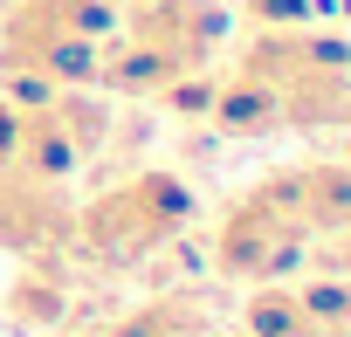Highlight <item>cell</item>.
Returning <instances> with one entry per match:
<instances>
[{
    "mask_svg": "<svg viewBox=\"0 0 351 337\" xmlns=\"http://www.w3.org/2000/svg\"><path fill=\"white\" fill-rule=\"evenodd\" d=\"M221 8L214 0H131L117 14L110 42H104V62H97V83L117 90V97H165L180 90L186 76L207 69L214 42H221Z\"/></svg>",
    "mask_w": 351,
    "mask_h": 337,
    "instance_id": "6da1fadb",
    "label": "cell"
},
{
    "mask_svg": "<svg viewBox=\"0 0 351 337\" xmlns=\"http://www.w3.org/2000/svg\"><path fill=\"white\" fill-rule=\"evenodd\" d=\"M76 227V207L62 193V179L21 173V165H0V255H62Z\"/></svg>",
    "mask_w": 351,
    "mask_h": 337,
    "instance_id": "5b68a950",
    "label": "cell"
},
{
    "mask_svg": "<svg viewBox=\"0 0 351 337\" xmlns=\"http://www.w3.org/2000/svg\"><path fill=\"white\" fill-rule=\"evenodd\" d=\"M62 310H69V282H62L56 255L21 262V275H14V289H8V323H21V330H49V323H62Z\"/></svg>",
    "mask_w": 351,
    "mask_h": 337,
    "instance_id": "52a82bcc",
    "label": "cell"
},
{
    "mask_svg": "<svg viewBox=\"0 0 351 337\" xmlns=\"http://www.w3.org/2000/svg\"><path fill=\"white\" fill-rule=\"evenodd\" d=\"M241 337H310L296 282H255L241 303Z\"/></svg>",
    "mask_w": 351,
    "mask_h": 337,
    "instance_id": "ba28073f",
    "label": "cell"
},
{
    "mask_svg": "<svg viewBox=\"0 0 351 337\" xmlns=\"http://www.w3.org/2000/svg\"><path fill=\"white\" fill-rule=\"evenodd\" d=\"M269 97L282 131H337L351 124V49L310 28H262L241 62Z\"/></svg>",
    "mask_w": 351,
    "mask_h": 337,
    "instance_id": "277c9868",
    "label": "cell"
},
{
    "mask_svg": "<svg viewBox=\"0 0 351 337\" xmlns=\"http://www.w3.org/2000/svg\"><path fill=\"white\" fill-rule=\"evenodd\" d=\"M317 214H310V165H276L269 179L234 193L214 227V269L234 282H289L310 262Z\"/></svg>",
    "mask_w": 351,
    "mask_h": 337,
    "instance_id": "7a4b0ae2",
    "label": "cell"
},
{
    "mask_svg": "<svg viewBox=\"0 0 351 337\" xmlns=\"http://www.w3.org/2000/svg\"><path fill=\"white\" fill-rule=\"evenodd\" d=\"M317 8H324V0H248V14L262 28H310Z\"/></svg>",
    "mask_w": 351,
    "mask_h": 337,
    "instance_id": "30bf717a",
    "label": "cell"
},
{
    "mask_svg": "<svg viewBox=\"0 0 351 337\" xmlns=\"http://www.w3.org/2000/svg\"><path fill=\"white\" fill-rule=\"evenodd\" d=\"M186 227H193V186L180 173H131L76 207L69 248H83L104 269H131V262L158 255L165 241H180Z\"/></svg>",
    "mask_w": 351,
    "mask_h": 337,
    "instance_id": "3957f363",
    "label": "cell"
},
{
    "mask_svg": "<svg viewBox=\"0 0 351 337\" xmlns=\"http://www.w3.org/2000/svg\"><path fill=\"white\" fill-rule=\"evenodd\" d=\"M207 117H214V131H221V138H248V145L282 131V117H276V97H269V90H262L248 69H234V76H228L214 97H207Z\"/></svg>",
    "mask_w": 351,
    "mask_h": 337,
    "instance_id": "8992f818",
    "label": "cell"
},
{
    "mask_svg": "<svg viewBox=\"0 0 351 337\" xmlns=\"http://www.w3.org/2000/svg\"><path fill=\"white\" fill-rule=\"evenodd\" d=\"M110 337H214L207 330V316H200V303L193 296H180V289H172V296H152V303H138Z\"/></svg>",
    "mask_w": 351,
    "mask_h": 337,
    "instance_id": "9c48e42d",
    "label": "cell"
}]
</instances>
